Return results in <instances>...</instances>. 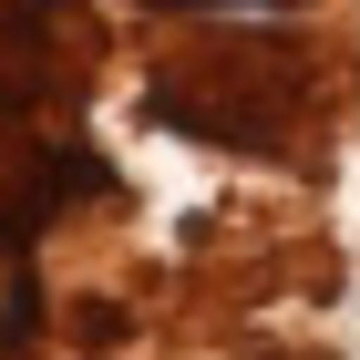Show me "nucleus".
<instances>
[{
	"instance_id": "nucleus-1",
	"label": "nucleus",
	"mask_w": 360,
	"mask_h": 360,
	"mask_svg": "<svg viewBox=\"0 0 360 360\" xmlns=\"http://www.w3.org/2000/svg\"><path fill=\"white\" fill-rule=\"evenodd\" d=\"M155 113L195 124L206 144H268V124H278V72L248 83V41H217V52H195L186 72H155Z\"/></svg>"
},
{
	"instance_id": "nucleus-2",
	"label": "nucleus",
	"mask_w": 360,
	"mask_h": 360,
	"mask_svg": "<svg viewBox=\"0 0 360 360\" xmlns=\"http://www.w3.org/2000/svg\"><path fill=\"white\" fill-rule=\"evenodd\" d=\"M155 11H226V0H155Z\"/></svg>"
}]
</instances>
